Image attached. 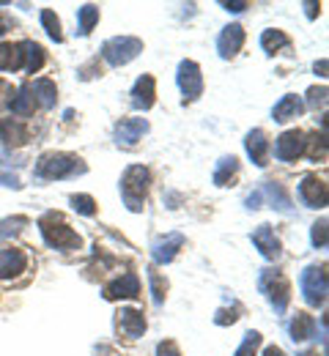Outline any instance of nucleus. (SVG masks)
Returning <instances> with one entry per match:
<instances>
[{"instance_id":"nucleus-1","label":"nucleus","mask_w":329,"mask_h":356,"mask_svg":"<svg viewBox=\"0 0 329 356\" xmlns=\"http://www.w3.org/2000/svg\"><path fill=\"white\" fill-rule=\"evenodd\" d=\"M83 173H88V165L77 154H66V151L45 154L36 162V176L45 181H63V178H74Z\"/></svg>"},{"instance_id":"nucleus-2","label":"nucleus","mask_w":329,"mask_h":356,"mask_svg":"<svg viewBox=\"0 0 329 356\" xmlns=\"http://www.w3.org/2000/svg\"><path fill=\"white\" fill-rule=\"evenodd\" d=\"M148 184H151V173L143 165H129L121 176V197L124 206L129 211H143L145 209V195H148Z\"/></svg>"},{"instance_id":"nucleus-3","label":"nucleus","mask_w":329,"mask_h":356,"mask_svg":"<svg viewBox=\"0 0 329 356\" xmlns=\"http://www.w3.org/2000/svg\"><path fill=\"white\" fill-rule=\"evenodd\" d=\"M39 227H42V236H45L47 247H52V250L72 252V250H80V247H83L80 233H77V230H72V227L63 222L58 214H45V217L39 220Z\"/></svg>"},{"instance_id":"nucleus-4","label":"nucleus","mask_w":329,"mask_h":356,"mask_svg":"<svg viewBox=\"0 0 329 356\" xmlns=\"http://www.w3.org/2000/svg\"><path fill=\"white\" fill-rule=\"evenodd\" d=\"M258 288H261V293H266V299L272 302V307H275L278 315L288 310L291 282H288V277L282 274L280 268H264L261 277H258Z\"/></svg>"},{"instance_id":"nucleus-5","label":"nucleus","mask_w":329,"mask_h":356,"mask_svg":"<svg viewBox=\"0 0 329 356\" xmlns=\"http://www.w3.org/2000/svg\"><path fill=\"white\" fill-rule=\"evenodd\" d=\"M302 296L310 307H321L327 302V264H313L299 277Z\"/></svg>"},{"instance_id":"nucleus-6","label":"nucleus","mask_w":329,"mask_h":356,"mask_svg":"<svg viewBox=\"0 0 329 356\" xmlns=\"http://www.w3.org/2000/svg\"><path fill=\"white\" fill-rule=\"evenodd\" d=\"M143 52V42L135 36H115V39H107L102 44V58L110 63V66H127L132 63L138 55Z\"/></svg>"},{"instance_id":"nucleus-7","label":"nucleus","mask_w":329,"mask_h":356,"mask_svg":"<svg viewBox=\"0 0 329 356\" xmlns=\"http://www.w3.org/2000/svg\"><path fill=\"white\" fill-rule=\"evenodd\" d=\"M102 296L107 302H118V299H138L141 296V280L135 271H124L121 277H115L113 282L104 285Z\"/></svg>"},{"instance_id":"nucleus-8","label":"nucleus","mask_w":329,"mask_h":356,"mask_svg":"<svg viewBox=\"0 0 329 356\" xmlns=\"http://www.w3.org/2000/svg\"><path fill=\"white\" fill-rule=\"evenodd\" d=\"M176 83L184 93V102H195L200 93H203V74H200V66L195 60H182L179 63V74H176Z\"/></svg>"},{"instance_id":"nucleus-9","label":"nucleus","mask_w":329,"mask_h":356,"mask_svg":"<svg viewBox=\"0 0 329 356\" xmlns=\"http://www.w3.org/2000/svg\"><path fill=\"white\" fill-rule=\"evenodd\" d=\"M299 197H302V203H307L310 209H324L329 200L327 181L319 176H305L302 184H299Z\"/></svg>"},{"instance_id":"nucleus-10","label":"nucleus","mask_w":329,"mask_h":356,"mask_svg":"<svg viewBox=\"0 0 329 356\" xmlns=\"http://www.w3.org/2000/svg\"><path fill=\"white\" fill-rule=\"evenodd\" d=\"M305 154V132H299V129H288V132H282L278 137V143H275V156L280 159V162H294V159H299Z\"/></svg>"},{"instance_id":"nucleus-11","label":"nucleus","mask_w":329,"mask_h":356,"mask_svg":"<svg viewBox=\"0 0 329 356\" xmlns=\"http://www.w3.org/2000/svg\"><path fill=\"white\" fill-rule=\"evenodd\" d=\"M252 244L258 247V252L266 258V261H278L282 255V244L280 238L275 236V227L272 225H258L252 230Z\"/></svg>"},{"instance_id":"nucleus-12","label":"nucleus","mask_w":329,"mask_h":356,"mask_svg":"<svg viewBox=\"0 0 329 356\" xmlns=\"http://www.w3.org/2000/svg\"><path fill=\"white\" fill-rule=\"evenodd\" d=\"M148 129H151V127H148L145 118H124V121L115 124V143L132 148V145H138V140H141Z\"/></svg>"},{"instance_id":"nucleus-13","label":"nucleus","mask_w":329,"mask_h":356,"mask_svg":"<svg viewBox=\"0 0 329 356\" xmlns=\"http://www.w3.org/2000/svg\"><path fill=\"white\" fill-rule=\"evenodd\" d=\"M244 148H247L250 159H252L258 168H266V165H269V151H272V143H269V137H266V132H264V129H252V132L247 134Z\"/></svg>"},{"instance_id":"nucleus-14","label":"nucleus","mask_w":329,"mask_h":356,"mask_svg":"<svg viewBox=\"0 0 329 356\" xmlns=\"http://www.w3.org/2000/svg\"><path fill=\"white\" fill-rule=\"evenodd\" d=\"M184 236L182 233H168L165 238H157L154 241V264H159V266H165V264H170L176 255H179V250L184 247Z\"/></svg>"},{"instance_id":"nucleus-15","label":"nucleus","mask_w":329,"mask_h":356,"mask_svg":"<svg viewBox=\"0 0 329 356\" xmlns=\"http://www.w3.org/2000/svg\"><path fill=\"white\" fill-rule=\"evenodd\" d=\"M244 47V28L241 25H228V28H223V33H220V39H217V52H220V58H225V60H231L239 55V49Z\"/></svg>"},{"instance_id":"nucleus-16","label":"nucleus","mask_w":329,"mask_h":356,"mask_svg":"<svg viewBox=\"0 0 329 356\" xmlns=\"http://www.w3.org/2000/svg\"><path fill=\"white\" fill-rule=\"evenodd\" d=\"M0 140L8 145V148H19L31 140V132L22 121L17 118H0Z\"/></svg>"},{"instance_id":"nucleus-17","label":"nucleus","mask_w":329,"mask_h":356,"mask_svg":"<svg viewBox=\"0 0 329 356\" xmlns=\"http://www.w3.org/2000/svg\"><path fill=\"white\" fill-rule=\"evenodd\" d=\"M28 268V255L22 250H3L0 252V280L19 277Z\"/></svg>"},{"instance_id":"nucleus-18","label":"nucleus","mask_w":329,"mask_h":356,"mask_svg":"<svg viewBox=\"0 0 329 356\" xmlns=\"http://www.w3.org/2000/svg\"><path fill=\"white\" fill-rule=\"evenodd\" d=\"M154 96H157V80L151 74H143L132 88V107L135 110H151L154 107Z\"/></svg>"},{"instance_id":"nucleus-19","label":"nucleus","mask_w":329,"mask_h":356,"mask_svg":"<svg viewBox=\"0 0 329 356\" xmlns=\"http://www.w3.org/2000/svg\"><path fill=\"white\" fill-rule=\"evenodd\" d=\"M118 329H121V334L129 337V340L143 337V332H145V318H143V312L132 310V307L121 310L118 312Z\"/></svg>"},{"instance_id":"nucleus-20","label":"nucleus","mask_w":329,"mask_h":356,"mask_svg":"<svg viewBox=\"0 0 329 356\" xmlns=\"http://www.w3.org/2000/svg\"><path fill=\"white\" fill-rule=\"evenodd\" d=\"M302 113H305V102H302L296 93H285L280 102L275 104L272 118H275L278 124H285V121H291V118H299Z\"/></svg>"},{"instance_id":"nucleus-21","label":"nucleus","mask_w":329,"mask_h":356,"mask_svg":"<svg viewBox=\"0 0 329 356\" xmlns=\"http://www.w3.org/2000/svg\"><path fill=\"white\" fill-rule=\"evenodd\" d=\"M45 63H47L45 47L36 44V42H22V69H25L28 74H36Z\"/></svg>"},{"instance_id":"nucleus-22","label":"nucleus","mask_w":329,"mask_h":356,"mask_svg":"<svg viewBox=\"0 0 329 356\" xmlns=\"http://www.w3.org/2000/svg\"><path fill=\"white\" fill-rule=\"evenodd\" d=\"M31 90H33L36 107H42V110H52V107H55V102H58V88H55L52 80L42 77V80L31 83Z\"/></svg>"},{"instance_id":"nucleus-23","label":"nucleus","mask_w":329,"mask_h":356,"mask_svg":"<svg viewBox=\"0 0 329 356\" xmlns=\"http://www.w3.org/2000/svg\"><path fill=\"white\" fill-rule=\"evenodd\" d=\"M11 113L14 115H19V118H28V115H33V110H36V99H33V90H31V83H25L22 88H17L14 93V99H11Z\"/></svg>"},{"instance_id":"nucleus-24","label":"nucleus","mask_w":329,"mask_h":356,"mask_svg":"<svg viewBox=\"0 0 329 356\" xmlns=\"http://www.w3.org/2000/svg\"><path fill=\"white\" fill-rule=\"evenodd\" d=\"M258 192H261V197H266V200H269V206H272V209H278V211H291V197H288V192L282 189V184L266 181Z\"/></svg>"},{"instance_id":"nucleus-25","label":"nucleus","mask_w":329,"mask_h":356,"mask_svg":"<svg viewBox=\"0 0 329 356\" xmlns=\"http://www.w3.org/2000/svg\"><path fill=\"white\" fill-rule=\"evenodd\" d=\"M313 334H316V321H313V315L296 312L294 321H291V340H294V343H305V340H310Z\"/></svg>"},{"instance_id":"nucleus-26","label":"nucleus","mask_w":329,"mask_h":356,"mask_svg":"<svg viewBox=\"0 0 329 356\" xmlns=\"http://www.w3.org/2000/svg\"><path fill=\"white\" fill-rule=\"evenodd\" d=\"M22 69V44H0V72H17Z\"/></svg>"},{"instance_id":"nucleus-27","label":"nucleus","mask_w":329,"mask_h":356,"mask_svg":"<svg viewBox=\"0 0 329 356\" xmlns=\"http://www.w3.org/2000/svg\"><path fill=\"white\" fill-rule=\"evenodd\" d=\"M261 47H264V52L266 55H278L280 49H288L291 47V36L285 33V31H264L261 33Z\"/></svg>"},{"instance_id":"nucleus-28","label":"nucleus","mask_w":329,"mask_h":356,"mask_svg":"<svg viewBox=\"0 0 329 356\" xmlns=\"http://www.w3.org/2000/svg\"><path fill=\"white\" fill-rule=\"evenodd\" d=\"M239 176V159L236 156H223L217 170H214V186H228Z\"/></svg>"},{"instance_id":"nucleus-29","label":"nucleus","mask_w":329,"mask_h":356,"mask_svg":"<svg viewBox=\"0 0 329 356\" xmlns=\"http://www.w3.org/2000/svg\"><path fill=\"white\" fill-rule=\"evenodd\" d=\"M96 22H99V8H96L94 3H88V6L77 8V25H80V36H88V33L94 31Z\"/></svg>"},{"instance_id":"nucleus-30","label":"nucleus","mask_w":329,"mask_h":356,"mask_svg":"<svg viewBox=\"0 0 329 356\" xmlns=\"http://www.w3.org/2000/svg\"><path fill=\"white\" fill-rule=\"evenodd\" d=\"M28 225H31V220H28V217H22V214L0 220V241H6V238H11V236H19Z\"/></svg>"},{"instance_id":"nucleus-31","label":"nucleus","mask_w":329,"mask_h":356,"mask_svg":"<svg viewBox=\"0 0 329 356\" xmlns=\"http://www.w3.org/2000/svg\"><path fill=\"white\" fill-rule=\"evenodd\" d=\"M305 151H307V156L310 159H327V134H313L310 140H305Z\"/></svg>"},{"instance_id":"nucleus-32","label":"nucleus","mask_w":329,"mask_h":356,"mask_svg":"<svg viewBox=\"0 0 329 356\" xmlns=\"http://www.w3.org/2000/svg\"><path fill=\"white\" fill-rule=\"evenodd\" d=\"M42 25H45V31H47V36L52 42H63V31H61V19L55 17V11L52 8H45L42 11Z\"/></svg>"},{"instance_id":"nucleus-33","label":"nucleus","mask_w":329,"mask_h":356,"mask_svg":"<svg viewBox=\"0 0 329 356\" xmlns=\"http://www.w3.org/2000/svg\"><path fill=\"white\" fill-rule=\"evenodd\" d=\"M148 280H151V293H154V305L159 307L165 302V291H168V282L159 277V271L151 266L148 268Z\"/></svg>"},{"instance_id":"nucleus-34","label":"nucleus","mask_w":329,"mask_h":356,"mask_svg":"<svg viewBox=\"0 0 329 356\" xmlns=\"http://www.w3.org/2000/svg\"><path fill=\"white\" fill-rule=\"evenodd\" d=\"M258 346H261V332H247V334H244V340H241V346L236 348L234 356H255Z\"/></svg>"},{"instance_id":"nucleus-35","label":"nucleus","mask_w":329,"mask_h":356,"mask_svg":"<svg viewBox=\"0 0 329 356\" xmlns=\"http://www.w3.org/2000/svg\"><path fill=\"white\" fill-rule=\"evenodd\" d=\"M72 206H74V211L83 214V217H94L96 214V200L91 195H72Z\"/></svg>"},{"instance_id":"nucleus-36","label":"nucleus","mask_w":329,"mask_h":356,"mask_svg":"<svg viewBox=\"0 0 329 356\" xmlns=\"http://www.w3.org/2000/svg\"><path fill=\"white\" fill-rule=\"evenodd\" d=\"M310 241H313L316 250H324V247H327V220H319V222L313 225Z\"/></svg>"},{"instance_id":"nucleus-37","label":"nucleus","mask_w":329,"mask_h":356,"mask_svg":"<svg viewBox=\"0 0 329 356\" xmlns=\"http://www.w3.org/2000/svg\"><path fill=\"white\" fill-rule=\"evenodd\" d=\"M239 321V307H223L214 315V323L217 326H228V323H236Z\"/></svg>"},{"instance_id":"nucleus-38","label":"nucleus","mask_w":329,"mask_h":356,"mask_svg":"<svg viewBox=\"0 0 329 356\" xmlns=\"http://www.w3.org/2000/svg\"><path fill=\"white\" fill-rule=\"evenodd\" d=\"M307 104H310L313 110H319V107H327V88L321 86V88H310V90H307Z\"/></svg>"},{"instance_id":"nucleus-39","label":"nucleus","mask_w":329,"mask_h":356,"mask_svg":"<svg viewBox=\"0 0 329 356\" xmlns=\"http://www.w3.org/2000/svg\"><path fill=\"white\" fill-rule=\"evenodd\" d=\"M157 356H182V351H179V346L173 340H162L157 346Z\"/></svg>"},{"instance_id":"nucleus-40","label":"nucleus","mask_w":329,"mask_h":356,"mask_svg":"<svg viewBox=\"0 0 329 356\" xmlns=\"http://www.w3.org/2000/svg\"><path fill=\"white\" fill-rule=\"evenodd\" d=\"M14 93H17V90L11 88V83H6V80L0 77V107H6V104H11V99H14Z\"/></svg>"},{"instance_id":"nucleus-41","label":"nucleus","mask_w":329,"mask_h":356,"mask_svg":"<svg viewBox=\"0 0 329 356\" xmlns=\"http://www.w3.org/2000/svg\"><path fill=\"white\" fill-rule=\"evenodd\" d=\"M0 184L3 186H11V189H22V181L17 176H11V173H0Z\"/></svg>"},{"instance_id":"nucleus-42","label":"nucleus","mask_w":329,"mask_h":356,"mask_svg":"<svg viewBox=\"0 0 329 356\" xmlns=\"http://www.w3.org/2000/svg\"><path fill=\"white\" fill-rule=\"evenodd\" d=\"M223 6H225L228 11H236V14H239V11H244V8H250V3H247V0H236V3H231V0H225Z\"/></svg>"},{"instance_id":"nucleus-43","label":"nucleus","mask_w":329,"mask_h":356,"mask_svg":"<svg viewBox=\"0 0 329 356\" xmlns=\"http://www.w3.org/2000/svg\"><path fill=\"white\" fill-rule=\"evenodd\" d=\"M264 356H285V351H282L280 346H269V348L264 351Z\"/></svg>"},{"instance_id":"nucleus-44","label":"nucleus","mask_w":329,"mask_h":356,"mask_svg":"<svg viewBox=\"0 0 329 356\" xmlns=\"http://www.w3.org/2000/svg\"><path fill=\"white\" fill-rule=\"evenodd\" d=\"M305 8H307V17H310V19H316V14H319L316 8H319V6H316V3H305Z\"/></svg>"},{"instance_id":"nucleus-45","label":"nucleus","mask_w":329,"mask_h":356,"mask_svg":"<svg viewBox=\"0 0 329 356\" xmlns=\"http://www.w3.org/2000/svg\"><path fill=\"white\" fill-rule=\"evenodd\" d=\"M316 74H321V77H327V60H321V63H316Z\"/></svg>"},{"instance_id":"nucleus-46","label":"nucleus","mask_w":329,"mask_h":356,"mask_svg":"<svg viewBox=\"0 0 329 356\" xmlns=\"http://www.w3.org/2000/svg\"><path fill=\"white\" fill-rule=\"evenodd\" d=\"M6 31H8V25H6V19H3V17H0V36H3V33H6Z\"/></svg>"}]
</instances>
